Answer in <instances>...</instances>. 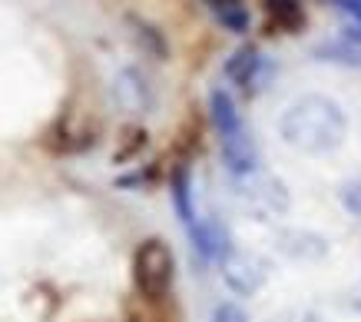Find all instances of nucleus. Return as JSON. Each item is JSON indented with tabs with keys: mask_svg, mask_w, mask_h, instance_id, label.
Returning <instances> with one entry per match:
<instances>
[{
	"mask_svg": "<svg viewBox=\"0 0 361 322\" xmlns=\"http://www.w3.org/2000/svg\"><path fill=\"white\" fill-rule=\"evenodd\" d=\"M209 11H219V7H226V4H245V0H206Z\"/></svg>",
	"mask_w": 361,
	"mask_h": 322,
	"instance_id": "a211bd4d",
	"label": "nucleus"
},
{
	"mask_svg": "<svg viewBox=\"0 0 361 322\" xmlns=\"http://www.w3.org/2000/svg\"><path fill=\"white\" fill-rule=\"evenodd\" d=\"M275 67L272 60L259 50V47H239L235 54L226 60V77L235 83V87L245 93V97H259L265 87H269V80H272Z\"/></svg>",
	"mask_w": 361,
	"mask_h": 322,
	"instance_id": "20e7f679",
	"label": "nucleus"
},
{
	"mask_svg": "<svg viewBox=\"0 0 361 322\" xmlns=\"http://www.w3.org/2000/svg\"><path fill=\"white\" fill-rule=\"evenodd\" d=\"M275 246L282 249L285 256H292V259H322V256L329 253V239L322 233H312V229H282V233L275 236Z\"/></svg>",
	"mask_w": 361,
	"mask_h": 322,
	"instance_id": "6e6552de",
	"label": "nucleus"
},
{
	"mask_svg": "<svg viewBox=\"0 0 361 322\" xmlns=\"http://www.w3.org/2000/svg\"><path fill=\"white\" fill-rule=\"evenodd\" d=\"M235 196L255 220H275V216L288 213V206H292L288 186L282 179L259 173V169H252L245 177H235Z\"/></svg>",
	"mask_w": 361,
	"mask_h": 322,
	"instance_id": "7ed1b4c3",
	"label": "nucleus"
},
{
	"mask_svg": "<svg viewBox=\"0 0 361 322\" xmlns=\"http://www.w3.org/2000/svg\"><path fill=\"white\" fill-rule=\"evenodd\" d=\"M212 13L232 34H245L249 30V11H245V4H226V7H219V11H212Z\"/></svg>",
	"mask_w": 361,
	"mask_h": 322,
	"instance_id": "ddd939ff",
	"label": "nucleus"
},
{
	"mask_svg": "<svg viewBox=\"0 0 361 322\" xmlns=\"http://www.w3.org/2000/svg\"><path fill=\"white\" fill-rule=\"evenodd\" d=\"M173 203H176V213L186 229H192V222L199 220L196 216V203H192V177H189V167L179 163L173 173Z\"/></svg>",
	"mask_w": 361,
	"mask_h": 322,
	"instance_id": "f8f14e48",
	"label": "nucleus"
},
{
	"mask_svg": "<svg viewBox=\"0 0 361 322\" xmlns=\"http://www.w3.org/2000/svg\"><path fill=\"white\" fill-rule=\"evenodd\" d=\"M189 236H192L196 249L206 256V259H222V256L232 249V246H229V229H226L216 216L196 220V222H192V229H189Z\"/></svg>",
	"mask_w": 361,
	"mask_h": 322,
	"instance_id": "9d476101",
	"label": "nucleus"
},
{
	"mask_svg": "<svg viewBox=\"0 0 361 322\" xmlns=\"http://www.w3.org/2000/svg\"><path fill=\"white\" fill-rule=\"evenodd\" d=\"M219 146H222L226 169H229L232 177H245V173H252V169L259 167V150H255V140L249 136L245 126L219 136Z\"/></svg>",
	"mask_w": 361,
	"mask_h": 322,
	"instance_id": "0eeeda50",
	"label": "nucleus"
},
{
	"mask_svg": "<svg viewBox=\"0 0 361 322\" xmlns=\"http://www.w3.org/2000/svg\"><path fill=\"white\" fill-rule=\"evenodd\" d=\"M133 27H136L133 34L142 40V47H149V50H153V54L163 60V56H166V40L156 34V27H149V23H142V20H133Z\"/></svg>",
	"mask_w": 361,
	"mask_h": 322,
	"instance_id": "4468645a",
	"label": "nucleus"
},
{
	"mask_svg": "<svg viewBox=\"0 0 361 322\" xmlns=\"http://www.w3.org/2000/svg\"><path fill=\"white\" fill-rule=\"evenodd\" d=\"M265 20H269V34H302L305 30V4L302 0H262Z\"/></svg>",
	"mask_w": 361,
	"mask_h": 322,
	"instance_id": "1a4fd4ad",
	"label": "nucleus"
},
{
	"mask_svg": "<svg viewBox=\"0 0 361 322\" xmlns=\"http://www.w3.org/2000/svg\"><path fill=\"white\" fill-rule=\"evenodd\" d=\"M176 279V256L166 239L149 236L133 253V282L142 299H166Z\"/></svg>",
	"mask_w": 361,
	"mask_h": 322,
	"instance_id": "f03ea898",
	"label": "nucleus"
},
{
	"mask_svg": "<svg viewBox=\"0 0 361 322\" xmlns=\"http://www.w3.org/2000/svg\"><path fill=\"white\" fill-rule=\"evenodd\" d=\"M212 322H249V312L235 306V302H219L212 312Z\"/></svg>",
	"mask_w": 361,
	"mask_h": 322,
	"instance_id": "dca6fc26",
	"label": "nucleus"
},
{
	"mask_svg": "<svg viewBox=\"0 0 361 322\" xmlns=\"http://www.w3.org/2000/svg\"><path fill=\"white\" fill-rule=\"evenodd\" d=\"M209 117H212V126H216V133L219 136L245 126L242 117H239V110H235V100H232L226 90H212V93H209Z\"/></svg>",
	"mask_w": 361,
	"mask_h": 322,
	"instance_id": "9b49d317",
	"label": "nucleus"
},
{
	"mask_svg": "<svg viewBox=\"0 0 361 322\" xmlns=\"http://www.w3.org/2000/svg\"><path fill=\"white\" fill-rule=\"evenodd\" d=\"M279 133L292 150L308 156L331 153L348 136V117L331 97L305 93L292 100L279 117Z\"/></svg>",
	"mask_w": 361,
	"mask_h": 322,
	"instance_id": "f257e3e1",
	"label": "nucleus"
},
{
	"mask_svg": "<svg viewBox=\"0 0 361 322\" xmlns=\"http://www.w3.org/2000/svg\"><path fill=\"white\" fill-rule=\"evenodd\" d=\"M341 203H345V210L361 220V177L358 179H348L345 186H341Z\"/></svg>",
	"mask_w": 361,
	"mask_h": 322,
	"instance_id": "2eb2a0df",
	"label": "nucleus"
},
{
	"mask_svg": "<svg viewBox=\"0 0 361 322\" xmlns=\"http://www.w3.org/2000/svg\"><path fill=\"white\" fill-rule=\"evenodd\" d=\"M272 322H322V316L312 309H285V312H279Z\"/></svg>",
	"mask_w": 361,
	"mask_h": 322,
	"instance_id": "f3484780",
	"label": "nucleus"
},
{
	"mask_svg": "<svg viewBox=\"0 0 361 322\" xmlns=\"http://www.w3.org/2000/svg\"><path fill=\"white\" fill-rule=\"evenodd\" d=\"M113 100L126 113H146L153 107V87L136 67H126L113 80Z\"/></svg>",
	"mask_w": 361,
	"mask_h": 322,
	"instance_id": "423d86ee",
	"label": "nucleus"
},
{
	"mask_svg": "<svg viewBox=\"0 0 361 322\" xmlns=\"http://www.w3.org/2000/svg\"><path fill=\"white\" fill-rule=\"evenodd\" d=\"M222 266V279H226V286L232 292H239V296H252V292H259L265 286V276H269V269L259 256L252 253H242V249H229V253L219 259Z\"/></svg>",
	"mask_w": 361,
	"mask_h": 322,
	"instance_id": "39448f33",
	"label": "nucleus"
}]
</instances>
